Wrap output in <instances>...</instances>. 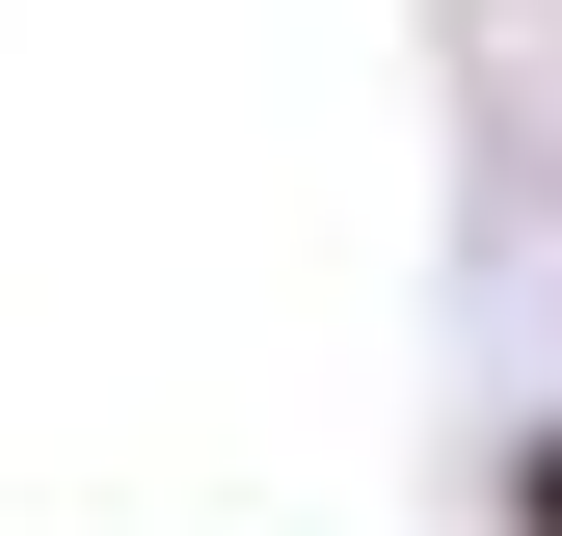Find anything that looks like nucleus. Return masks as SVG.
<instances>
[{
    "mask_svg": "<svg viewBox=\"0 0 562 536\" xmlns=\"http://www.w3.org/2000/svg\"><path fill=\"white\" fill-rule=\"evenodd\" d=\"M482 510H509V536H562V402H509V456H482Z\"/></svg>",
    "mask_w": 562,
    "mask_h": 536,
    "instance_id": "nucleus-1",
    "label": "nucleus"
}]
</instances>
